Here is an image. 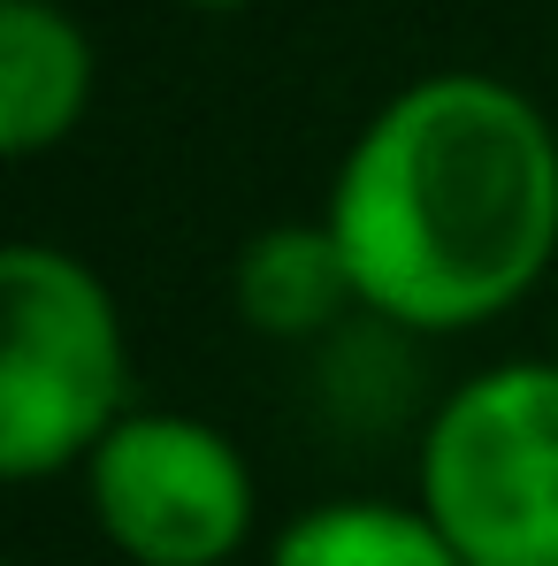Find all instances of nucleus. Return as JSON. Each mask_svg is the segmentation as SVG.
<instances>
[{
    "label": "nucleus",
    "instance_id": "obj_1",
    "mask_svg": "<svg viewBox=\"0 0 558 566\" xmlns=\"http://www.w3.org/2000/svg\"><path fill=\"white\" fill-rule=\"evenodd\" d=\"M322 222L368 314L482 329L558 261V130L520 85L436 70L368 115Z\"/></svg>",
    "mask_w": 558,
    "mask_h": 566
},
{
    "label": "nucleus",
    "instance_id": "obj_2",
    "mask_svg": "<svg viewBox=\"0 0 558 566\" xmlns=\"http://www.w3.org/2000/svg\"><path fill=\"white\" fill-rule=\"evenodd\" d=\"M130 421V345L107 283L62 245L0 253V474L85 468Z\"/></svg>",
    "mask_w": 558,
    "mask_h": 566
},
{
    "label": "nucleus",
    "instance_id": "obj_3",
    "mask_svg": "<svg viewBox=\"0 0 558 566\" xmlns=\"http://www.w3.org/2000/svg\"><path fill=\"white\" fill-rule=\"evenodd\" d=\"M421 513L466 566H558V360H505L436 406Z\"/></svg>",
    "mask_w": 558,
    "mask_h": 566
},
{
    "label": "nucleus",
    "instance_id": "obj_4",
    "mask_svg": "<svg viewBox=\"0 0 558 566\" xmlns=\"http://www.w3.org/2000/svg\"><path fill=\"white\" fill-rule=\"evenodd\" d=\"M99 536L130 566H230L253 536V468L199 413H130L85 460Z\"/></svg>",
    "mask_w": 558,
    "mask_h": 566
},
{
    "label": "nucleus",
    "instance_id": "obj_5",
    "mask_svg": "<svg viewBox=\"0 0 558 566\" xmlns=\"http://www.w3.org/2000/svg\"><path fill=\"white\" fill-rule=\"evenodd\" d=\"M93 99V39L54 0H0V154L31 161L77 130Z\"/></svg>",
    "mask_w": 558,
    "mask_h": 566
},
{
    "label": "nucleus",
    "instance_id": "obj_6",
    "mask_svg": "<svg viewBox=\"0 0 558 566\" xmlns=\"http://www.w3.org/2000/svg\"><path fill=\"white\" fill-rule=\"evenodd\" d=\"M345 306H360V291L329 222H276L238 253V314L269 337H314Z\"/></svg>",
    "mask_w": 558,
    "mask_h": 566
},
{
    "label": "nucleus",
    "instance_id": "obj_7",
    "mask_svg": "<svg viewBox=\"0 0 558 566\" xmlns=\"http://www.w3.org/2000/svg\"><path fill=\"white\" fill-rule=\"evenodd\" d=\"M269 566H466L444 528L421 505H382V497H337L298 513L276 536Z\"/></svg>",
    "mask_w": 558,
    "mask_h": 566
},
{
    "label": "nucleus",
    "instance_id": "obj_8",
    "mask_svg": "<svg viewBox=\"0 0 558 566\" xmlns=\"http://www.w3.org/2000/svg\"><path fill=\"white\" fill-rule=\"evenodd\" d=\"M185 8H214L222 15V8H253V0H185Z\"/></svg>",
    "mask_w": 558,
    "mask_h": 566
}]
</instances>
